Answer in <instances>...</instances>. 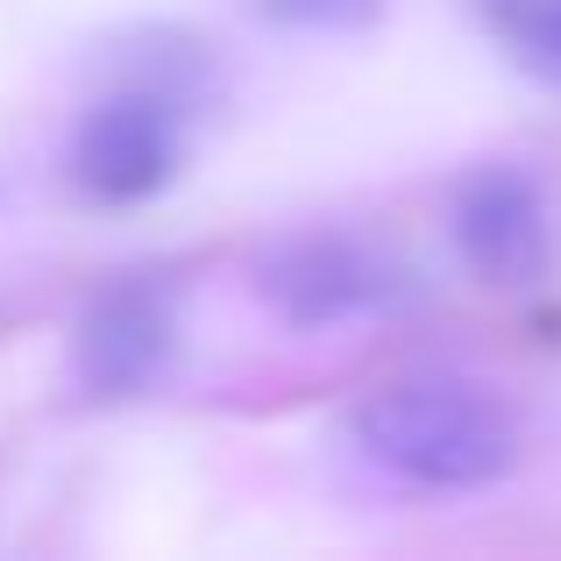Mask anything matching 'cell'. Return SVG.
Returning a JSON list of instances; mask_svg holds the SVG:
<instances>
[{
  "mask_svg": "<svg viewBox=\"0 0 561 561\" xmlns=\"http://www.w3.org/2000/svg\"><path fill=\"white\" fill-rule=\"evenodd\" d=\"M356 440L405 483L477 491L519 462V412L477 377H398L356 405Z\"/></svg>",
  "mask_w": 561,
  "mask_h": 561,
  "instance_id": "6da1fadb",
  "label": "cell"
},
{
  "mask_svg": "<svg viewBox=\"0 0 561 561\" xmlns=\"http://www.w3.org/2000/svg\"><path fill=\"white\" fill-rule=\"evenodd\" d=\"M179 291L164 277H114L107 291H93L71 334V363L93 398H142L171 377L179 363Z\"/></svg>",
  "mask_w": 561,
  "mask_h": 561,
  "instance_id": "277c9868",
  "label": "cell"
},
{
  "mask_svg": "<svg viewBox=\"0 0 561 561\" xmlns=\"http://www.w3.org/2000/svg\"><path fill=\"white\" fill-rule=\"evenodd\" d=\"M491 43L540 85H561V0H477Z\"/></svg>",
  "mask_w": 561,
  "mask_h": 561,
  "instance_id": "8992f818",
  "label": "cell"
},
{
  "mask_svg": "<svg viewBox=\"0 0 561 561\" xmlns=\"http://www.w3.org/2000/svg\"><path fill=\"white\" fill-rule=\"evenodd\" d=\"M185 171V93L136 79L93 100L71 136V179L100 206H142Z\"/></svg>",
  "mask_w": 561,
  "mask_h": 561,
  "instance_id": "7a4b0ae2",
  "label": "cell"
},
{
  "mask_svg": "<svg viewBox=\"0 0 561 561\" xmlns=\"http://www.w3.org/2000/svg\"><path fill=\"white\" fill-rule=\"evenodd\" d=\"M455 228V256L497 291H526L548 277V206L540 185L512 164H483L455 185L448 206Z\"/></svg>",
  "mask_w": 561,
  "mask_h": 561,
  "instance_id": "5b68a950",
  "label": "cell"
},
{
  "mask_svg": "<svg viewBox=\"0 0 561 561\" xmlns=\"http://www.w3.org/2000/svg\"><path fill=\"white\" fill-rule=\"evenodd\" d=\"M256 285L291 328H342V320H363V313H391L412 291L405 271L383 249H370L363 234H342V228L334 234L313 228V234L277 242L256 263Z\"/></svg>",
  "mask_w": 561,
  "mask_h": 561,
  "instance_id": "3957f363",
  "label": "cell"
},
{
  "mask_svg": "<svg viewBox=\"0 0 561 561\" xmlns=\"http://www.w3.org/2000/svg\"><path fill=\"white\" fill-rule=\"evenodd\" d=\"M256 14L285 28H313V36H348V28H370L383 14V0H256Z\"/></svg>",
  "mask_w": 561,
  "mask_h": 561,
  "instance_id": "52a82bcc",
  "label": "cell"
}]
</instances>
